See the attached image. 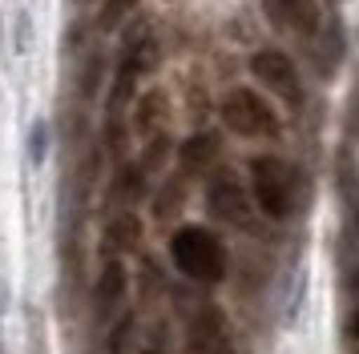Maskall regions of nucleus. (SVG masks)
Masks as SVG:
<instances>
[{"instance_id":"nucleus-14","label":"nucleus","mask_w":359,"mask_h":354,"mask_svg":"<svg viewBox=\"0 0 359 354\" xmlns=\"http://www.w3.org/2000/svg\"><path fill=\"white\" fill-rule=\"evenodd\" d=\"M133 334V318H121L114 326V334H109V354H126V342Z\"/></svg>"},{"instance_id":"nucleus-2","label":"nucleus","mask_w":359,"mask_h":354,"mask_svg":"<svg viewBox=\"0 0 359 354\" xmlns=\"http://www.w3.org/2000/svg\"><path fill=\"white\" fill-rule=\"evenodd\" d=\"M250 201L271 218L283 222L294 209V169L275 153H259L250 161Z\"/></svg>"},{"instance_id":"nucleus-3","label":"nucleus","mask_w":359,"mask_h":354,"mask_svg":"<svg viewBox=\"0 0 359 354\" xmlns=\"http://www.w3.org/2000/svg\"><path fill=\"white\" fill-rule=\"evenodd\" d=\"M218 113H222V125L238 137H275L278 133V113L271 109V101L255 89H246V85L230 89Z\"/></svg>"},{"instance_id":"nucleus-11","label":"nucleus","mask_w":359,"mask_h":354,"mask_svg":"<svg viewBox=\"0 0 359 354\" xmlns=\"http://www.w3.org/2000/svg\"><path fill=\"white\" fill-rule=\"evenodd\" d=\"M142 193H146V169H142V165H121V169H117V181H114V197L137 201Z\"/></svg>"},{"instance_id":"nucleus-4","label":"nucleus","mask_w":359,"mask_h":354,"mask_svg":"<svg viewBox=\"0 0 359 354\" xmlns=\"http://www.w3.org/2000/svg\"><path fill=\"white\" fill-rule=\"evenodd\" d=\"M250 77L259 80L262 89H271L275 97H283L287 105H299V101H303L299 69H294V61L283 48H259V52L250 57Z\"/></svg>"},{"instance_id":"nucleus-12","label":"nucleus","mask_w":359,"mask_h":354,"mask_svg":"<svg viewBox=\"0 0 359 354\" xmlns=\"http://www.w3.org/2000/svg\"><path fill=\"white\" fill-rule=\"evenodd\" d=\"M137 8V0H101V8H97V29L101 32H114L126 16Z\"/></svg>"},{"instance_id":"nucleus-7","label":"nucleus","mask_w":359,"mask_h":354,"mask_svg":"<svg viewBox=\"0 0 359 354\" xmlns=\"http://www.w3.org/2000/svg\"><path fill=\"white\" fill-rule=\"evenodd\" d=\"M126 298V266L117 257H105V266L97 274V286H93V314L97 318H109Z\"/></svg>"},{"instance_id":"nucleus-8","label":"nucleus","mask_w":359,"mask_h":354,"mask_svg":"<svg viewBox=\"0 0 359 354\" xmlns=\"http://www.w3.org/2000/svg\"><path fill=\"white\" fill-rule=\"evenodd\" d=\"M162 121H165V93L162 89H146L133 101V133L149 141L154 133H162Z\"/></svg>"},{"instance_id":"nucleus-13","label":"nucleus","mask_w":359,"mask_h":354,"mask_svg":"<svg viewBox=\"0 0 359 354\" xmlns=\"http://www.w3.org/2000/svg\"><path fill=\"white\" fill-rule=\"evenodd\" d=\"M165 153H170V141H165L162 133H154L149 137V145H146V157H142V169H162V161H165Z\"/></svg>"},{"instance_id":"nucleus-15","label":"nucleus","mask_w":359,"mask_h":354,"mask_svg":"<svg viewBox=\"0 0 359 354\" xmlns=\"http://www.w3.org/2000/svg\"><path fill=\"white\" fill-rule=\"evenodd\" d=\"M97 80H101V61H89V69L81 73V93H85V97H93V93H97V89H93Z\"/></svg>"},{"instance_id":"nucleus-1","label":"nucleus","mask_w":359,"mask_h":354,"mask_svg":"<svg viewBox=\"0 0 359 354\" xmlns=\"http://www.w3.org/2000/svg\"><path fill=\"white\" fill-rule=\"evenodd\" d=\"M170 262L186 278L202 282V286H214V282L226 278V246L206 225H182V229H174V238H170Z\"/></svg>"},{"instance_id":"nucleus-10","label":"nucleus","mask_w":359,"mask_h":354,"mask_svg":"<svg viewBox=\"0 0 359 354\" xmlns=\"http://www.w3.org/2000/svg\"><path fill=\"white\" fill-rule=\"evenodd\" d=\"M137 238H142V222H137L133 213H121V218H114L109 229H105V254L117 257L121 250H130Z\"/></svg>"},{"instance_id":"nucleus-5","label":"nucleus","mask_w":359,"mask_h":354,"mask_svg":"<svg viewBox=\"0 0 359 354\" xmlns=\"http://www.w3.org/2000/svg\"><path fill=\"white\" fill-rule=\"evenodd\" d=\"M206 209L226 225H250L255 201H250V190H243V181L222 169V174H214L210 185H206Z\"/></svg>"},{"instance_id":"nucleus-9","label":"nucleus","mask_w":359,"mask_h":354,"mask_svg":"<svg viewBox=\"0 0 359 354\" xmlns=\"http://www.w3.org/2000/svg\"><path fill=\"white\" fill-rule=\"evenodd\" d=\"M214 157H218V137L214 133H194L178 145V165L186 174H202L206 165H214Z\"/></svg>"},{"instance_id":"nucleus-6","label":"nucleus","mask_w":359,"mask_h":354,"mask_svg":"<svg viewBox=\"0 0 359 354\" xmlns=\"http://www.w3.org/2000/svg\"><path fill=\"white\" fill-rule=\"evenodd\" d=\"M262 13L271 24L278 29H291V32H303V36H315L319 32V0H262Z\"/></svg>"}]
</instances>
